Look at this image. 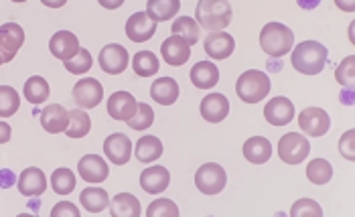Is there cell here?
Segmentation results:
<instances>
[{"instance_id":"1","label":"cell","mask_w":355,"mask_h":217,"mask_svg":"<svg viewBox=\"0 0 355 217\" xmlns=\"http://www.w3.org/2000/svg\"><path fill=\"white\" fill-rule=\"evenodd\" d=\"M291 51V63L302 76H319L325 69L329 51L319 41H302Z\"/></svg>"},{"instance_id":"2","label":"cell","mask_w":355,"mask_h":217,"mask_svg":"<svg viewBox=\"0 0 355 217\" xmlns=\"http://www.w3.org/2000/svg\"><path fill=\"white\" fill-rule=\"evenodd\" d=\"M234 17L230 0H199L195 6V19L203 28L223 31L230 27Z\"/></svg>"},{"instance_id":"3","label":"cell","mask_w":355,"mask_h":217,"mask_svg":"<svg viewBox=\"0 0 355 217\" xmlns=\"http://www.w3.org/2000/svg\"><path fill=\"white\" fill-rule=\"evenodd\" d=\"M295 45V33L282 23H268L260 31V49L270 57H284Z\"/></svg>"},{"instance_id":"4","label":"cell","mask_w":355,"mask_h":217,"mask_svg":"<svg viewBox=\"0 0 355 217\" xmlns=\"http://www.w3.org/2000/svg\"><path fill=\"white\" fill-rule=\"evenodd\" d=\"M236 94L246 104H260L270 94V80L260 69H248L236 82Z\"/></svg>"},{"instance_id":"5","label":"cell","mask_w":355,"mask_h":217,"mask_svg":"<svg viewBox=\"0 0 355 217\" xmlns=\"http://www.w3.org/2000/svg\"><path fill=\"white\" fill-rule=\"evenodd\" d=\"M311 153V142L301 132H288L278 140V157L286 164H299L306 161Z\"/></svg>"},{"instance_id":"6","label":"cell","mask_w":355,"mask_h":217,"mask_svg":"<svg viewBox=\"0 0 355 217\" xmlns=\"http://www.w3.org/2000/svg\"><path fill=\"white\" fill-rule=\"evenodd\" d=\"M227 185V173L218 163L201 164L195 173V187L203 195H219Z\"/></svg>"},{"instance_id":"7","label":"cell","mask_w":355,"mask_h":217,"mask_svg":"<svg viewBox=\"0 0 355 217\" xmlns=\"http://www.w3.org/2000/svg\"><path fill=\"white\" fill-rule=\"evenodd\" d=\"M98 63H100V67H102L104 73H108V76H120L130 65V55H128V51L122 45L110 43L98 55Z\"/></svg>"},{"instance_id":"8","label":"cell","mask_w":355,"mask_h":217,"mask_svg":"<svg viewBox=\"0 0 355 217\" xmlns=\"http://www.w3.org/2000/svg\"><path fill=\"white\" fill-rule=\"evenodd\" d=\"M71 96H73V102L78 104V108L92 110L104 100V85L96 78H85L73 85Z\"/></svg>"},{"instance_id":"9","label":"cell","mask_w":355,"mask_h":217,"mask_svg":"<svg viewBox=\"0 0 355 217\" xmlns=\"http://www.w3.org/2000/svg\"><path fill=\"white\" fill-rule=\"evenodd\" d=\"M299 128L306 136L319 138L325 136L331 128V118L323 108H304L299 114Z\"/></svg>"},{"instance_id":"10","label":"cell","mask_w":355,"mask_h":217,"mask_svg":"<svg viewBox=\"0 0 355 217\" xmlns=\"http://www.w3.org/2000/svg\"><path fill=\"white\" fill-rule=\"evenodd\" d=\"M25 43V31L17 23H4L0 27V57L4 63H10Z\"/></svg>"},{"instance_id":"11","label":"cell","mask_w":355,"mask_h":217,"mask_svg":"<svg viewBox=\"0 0 355 217\" xmlns=\"http://www.w3.org/2000/svg\"><path fill=\"white\" fill-rule=\"evenodd\" d=\"M161 55H163V61L171 67H181L189 61L191 57V45L177 37V35H171L168 39H164L163 45H161Z\"/></svg>"},{"instance_id":"12","label":"cell","mask_w":355,"mask_h":217,"mask_svg":"<svg viewBox=\"0 0 355 217\" xmlns=\"http://www.w3.org/2000/svg\"><path fill=\"white\" fill-rule=\"evenodd\" d=\"M104 153H106L110 163L122 166V164L130 163L132 142L124 132H114L104 140Z\"/></svg>"},{"instance_id":"13","label":"cell","mask_w":355,"mask_h":217,"mask_svg":"<svg viewBox=\"0 0 355 217\" xmlns=\"http://www.w3.org/2000/svg\"><path fill=\"white\" fill-rule=\"evenodd\" d=\"M203 49L205 53L209 55L211 59L216 61H223L227 59L230 55L234 53L236 49V41L230 33H223V31H211L205 41H203Z\"/></svg>"},{"instance_id":"14","label":"cell","mask_w":355,"mask_h":217,"mask_svg":"<svg viewBox=\"0 0 355 217\" xmlns=\"http://www.w3.org/2000/svg\"><path fill=\"white\" fill-rule=\"evenodd\" d=\"M157 21H153L148 17V12H135L128 21H126V37L132 43H144L148 39H153V35L157 33Z\"/></svg>"},{"instance_id":"15","label":"cell","mask_w":355,"mask_h":217,"mask_svg":"<svg viewBox=\"0 0 355 217\" xmlns=\"http://www.w3.org/2000/svg\"><path fill=\"white\" fill-rule=\"evenodd\" d=\"M264 118L272 126H286L295 118V104L284 96H276L264 106Z\"/></svg>"},{"instance_id":"16","label":"cell","mask_w":355,"mask_h":217,"mask_svg":"<svg viewBox=\"0 0 355 217\" xmlns=\"http://www.w3.org/2000/svg\"><path fill=\"white\" fill-rule=\"evenodd\" d=\"M137 98L130 92H114L108 98V114L114 120L126 122L137 114Z\"/></svg>"},{"instance_id":"17","label":"cell","mask_w":355,"mask_h":217,"mask_svg":"<svg viewBox=\"0 0 355 217\" xmlns=\"http://www.w3.org/2000/svg\"><path fill=\"white\" fill-rule=\"evenodd\" d=\"M171 185V173L163 164H153L142 171L140 175V187L148 195H161Z\"/></svg>"},{"instance_id":"18","label":"cell","mask_w":355,"mask_h":217,"mask_svg":"<svg viewBox=\"0 0 355 217\" xmlns=\"http://www.w3.org/2000/svg\"><path fill=\"white\" fill-rule=\"evenodd\" d=\"M78 173L87 183H104L110 175L108 163L98 155H85L78 163Z\"/></svg>"},{"instance_id":"19","label":"cell","mask_w":355,"mask_h":217,"mask_svg":"<svg viewBox=\"0 0 355 217\" xmlns=\"http://www.w3.org/2000/svg\"><path fill=\"white\" fill-rule=\"evenodd\" d=\"M199 112H201L203 120H207L209 124H219L230 114V102L223 94H207L201 100Z\"/></svg>"},{"instance_id":"20","label":"cell","mask_w":355,"mask_h":217,"mask_svg":"<svg viewBox=\"0 0 355 217\" xmlns=\"http://www.w3.org/2000/svg\"><path fill=\"white\" fill-rule=\"evenodd\" d=\"M49 51L55 59L67 61L80 51V41L71 31H57L49 41Z\"/></svg>"},{"instance_id":"21","label":"cell","mask_w":355,"mask_h":217,"mask_svg":"<svg viewBox=\"0 0 355 217\" xmlns=\"http://www.w3.org/2000/svg\"><path fill=\"white\" fill-rule=\"evenodd\" d=\"M17 187L21 191V195H25V197H39L47 189V177L41 168L28 166L21 173Z\"/></svg>"},{"instance_id":"22","label":"cell","mask_w":355,"mask_h":217,"mask_svg":"<svg viewBox=\"0 0 355 217\" xmlns=\"http://www.w3.org/2000/svg\"><path fill=\"white\" fill-rule=\"evenodd\" d=\"M67 124H69V110H65L61 104H49L41 112V126L49 134L65 132Z\"/></svg>"},{"instance_id":"23","label":"cell","mask_w":355,"mask_h":217,"mask_svg":"<svg viewBox=\"0 0 355 217\" xmlns=\"http://www.w3.org/2000/svg\"><path fill=\"white\" fill-rule=\"evenodd\" d=\"M242 153H244L248 163L264 164L268 163L270 157H272V144L264 136H252V138H248L246 142H244Z\"/></svg>"},{"instance_id":"24","label":"cell","mask_w":355,"mask_h":217,"mask_svg":"<svg viewBox=\"0 0 355 217\" xmlns=\"http://www.w3.org/2000/svg\"><path fill=\"white\" fill-rule=\"evenodd\" d=\"M189 78H191V83L197 89H211L219 82L218 65L211 61H199L193 65Z\"/></svg>"},{"instance_id":"25","label":"cell","mask_w":355,"mask_h":217,"mask_svg":"<svg viewBox=\"0 0 355 217\" xmlns=\"http://www.w3.org/2000/svg\"><path fill=\"white\" fill-rule=\"evenodd\" d=\"M150 98L161 106H173L179 100V83L173 78H159L150 85Z\"/></svg>"},{"instance_id":"26","label":"cell","mask_w":355,"mask_h":217,"mask_svg":"<svg viewBox=\"0 0 355 217\" xmlns=\"http://www.w3.org/2000/svg\"><path fill=\"white\" fill-rule=\"evenodd\" d=\"M163 142L153 134L140 136L138 142L135 144V157L140 163H155L163 157Z\"/></svg>"},{"instance_id":"27","label":"cell","mask_w":355,"mask_h":217,"mask_svg":"<svg viewBox=\"0 0 355 217\" xmlns=\"http://www.w3.org/2000/svg\"><path fill=\"white\" fill-rule=\"evenodd\" d=\"M110 216L112 217H140L142 207L140 201L132 193H120L110 201Z\"/></svg>"},{"instance_id":"28","label":"cell","mask_w":355,"mask_h":217,"mask_svg":"<svg viewBox=\"0 0 355 217\" xmlns=\"http://www.w3.org/2000/svg\"><path fill=\"white\" fill-rule=\"evenodd\" d=\"M179 8H181V0H148L146 2V12L157 23L175 19L179 15Z\"/></svg>"},{"instance_id":"29","label":"cell","mask_w":355,"mask_h":217,"mask_svg":"<svg viewBox=\"0 0 355 217\" xmlns=\"http://www.w3.org/2000/svg\"><path fill=\"white\" fill-rule=\"evenodd\" d=\"M82 207L89 214H102L110 205V195L100 187H87L80 195Z\"/></svg>"},{"instance_id":"30","label":"cell","mask_w":355,"mask_h":217,"mask_svg":"<svg viewBox=\"0 0 355 217\" xmlns=\"http://www.w3.org/2000/svg\"><path fill=\"white\" fill-rule=\"evenodd\" d=\"M51 96V87H49V82L41 76H33L25 82V98L33 106H39L43 102H47Z\"/></svg>"},{"instance_id":"31","label":"cell","mask_w":355,"mask_h":217,"mask_svg":"<svg viewBox=\"0 0 355 217\" xmlns=\"http://www.w3.org/2000/svg\"><path fill=\"white\" fill-rule=\"evenodd\" d=\"M159 67H161L159 57L153 51H138L132 57V69L138 78H153L159 73Z\"/></svg>"},{"instance_id":"32","label":"cell","mask_w":355,"mask_h":217,"mask_svg":"<svg viewBox=\"0 0 355 217\" xmlns=\"http://www.w3.org/2000/svg\"><path fill=\"white\" fill-rule=\"evenodd\" d=\"M89 130H92L89 116L82 108L71 110L69 112V124L65 128V134L69 136V138H83V136H87Z\"/></svg>"},{"instance_id":"33","label":"cell","mask_w":355,"mask_h":217,"mask_svg":"<svg viewBox=\"0 0 355 217\" xmlns=\"http://www.w3.org/2000/svg\"><path fill=\"white\" fill-rule=\"evenodd\" d=\"M306 179L313 185H327L333 179V166L325 159H315L306 166Z\"/></svg>"},{"instance_id":"34","label":"cell","mask_w":355,"mask_h":217,"mask_svg":"<svg viewBox=\"0 0 355 217\" xmlns=\"http://www.w3.org/2000/svg\"><path fill=\"white\" fill-rule=\"evenodd\" d=\"M21 108V96L10 85H0V118H10Z\"/></svg>"},{"instance_id":"35","label":"cell","mask_w":355,"mask_h":217,"mask_svg":"<svg viewBox=\"0 0 355 217\" xmlns=\"http://www.w3.org/2000/svg\"><path fill=\"white\" fill-rule=\"evenodd\" d=\"M171 33L177 35V37H181V39H185L189 45H195L199 41V33L201 31H199V25L195 23V19H191V17H179L173 23Z\"/></svg>"},{"instance_id":"36","label":"cell","mask_w":355,"mask_h":217,"mask_svg":"<svg viewBox=\"0 0 355 217\" xmlns=\"http://www.w3.org/2000/svg\"><path fill=\"white\" fill-rule=\"evenodd\" d=\"M76 183H78L76 175L67 166L57 168L53 175H51V187H53L57 195H69L71 191L76 189Z\"/></svg>"},{"instance_id":"37","label":"cell","mask_w":355,"mask_h":217,"mask_svg":"<svg viewBox=\"0 0 355 217\" xmlns=\"http://www.w3.org/2000/svg\"><path fill=\"white\" fill-rule=\"evenodd\" d=\"M63 65H65V69H67L71 76H83V73H87V71L92 69L94 57H92V53H89L87 49L80 47V51L76 53V57L63 61Z\"/></svg>"},{"instance_id":"38","label":"cell","mask_w":355,"mask_h":217,"mask_svg":"<svg viewBox=\"0 0 355 217\" xmlns=\"http://www.w3.org/2000/svg\"><path fill=\"white\" fill-rule=\"evenodd\" d=\"M153 122H155V112H153V108H150L148 104H144V102H138L137 114H135L130 120H126V124H128L132 130H138V132L148 130V128L153 126Z\"/></svg>"},{"instance_id":"39","label":"cell","mask_w":355,"mask_h":217,"mask_svg":"<svg viewBox=\"0 0 355 217\" xmlns=\"http://www.w3.org/2000/svg\"><path fill=\"white\" fill-rule=\"evenodd\" d=\"M181 211L171 199H157L148 205L146 217H179Z\"/></svg>"},{"instance_id":"40","label":"cell","mask_w":355,"mask_h":217,"mask_svg":"<svg viewBox=\"0 0 355 217\" xmlns=\"http://www.w3.org/2000/svg\"><path fill=\"white\" fill-rule=\"evenodd\" d=\"M293 217H323V209L317 201L313 199H299L297 203H293L291 209Z\"/></svg>"},{"instance_id":"41","label":"cell","mask_w":355,"mask_h":217,"mask_svg":"<svg viewBox=\"0 0 355 217\" xmlns=\"http://www.w3.org/2000/svg\"><path fill=\"white\" fill-rule=\"evenodd\" d=\"M354 63L355 57L354 55H349V57H345V59L337 65V69H335V80L341 83V85H347V87L354 85Z\"/></svg>"},{"instance_id":"42","label":"cell","mask_w":355,"mask_h":217,"mask_svg":"<svg viewBox=\"0 0 355 217\" xmlns=\"http://www.w3.org/2000/svg\"><path fill=\"white\" fill-rule=\"evenodd\" d=\"M354 138H355V130H347L345 134L339 138V153H341V157H345L347 161H354L355 159Z\"/></svg>"},{"instance_id":"43","label":"cell","mask_w":355,"mask_h":217,"mask_svg":"<svg viewBox=\"0 0 355 217\" xmlns=\"http://www.w3.org/2000/svg\"><path fill=\"white\" fill-rule=\"evenodd\" d=\"M51 217H80L82 214L78 211V207L73 205V203H69V201H61V203H57L53 209H51Z\"/></svg>"},{"instance_id":"44","label":"cell","mask_w":355,"mask_h":217,"mask_svg":"<svg viewBox=\"0 0 355 217\" xmlns=\"http://www.w3.org/2000/svg\"><path fill=\"white\" fill-rule=\"evenodd\" d=\"M335 6L343 12H354L355 10V0H335Z\"/></svg>"},{"instance_id":"45","label":"cell","mask_w":355,"mask_h":217,"mask_svg":"<svg viewBox=\"0 0 355 217\" xmlns=\"http://www.w3.org/2000/svg\"><path fill=\"white\" fill-rule=\"evenodd\" d=\"M98 2H100V6L106 8V10H116V8H120L126 0H98Z\"/></svg>"},{"instance_id":"46","label":"cell","mask_w":355,"mask_h":217,"mask_svg":"<svg viewBox=\"0 0 355 217\" xmlns=\"http://www.w3.org/2000/svg\"><path fill=\"white\" fill-rule=\"evenodd\" d=\"M10 136H12V130H10V126H8L6 122H0V144L8 142V140H10Z\"/></svg>"},{"instance_id":"47","label":"cell","mask_w":355,"mask_h":217,"mask_svg":"<svg viewBox=\"0 0 355 217\" xmlns=\"http://www.w3.org/2000/svg\"><path fill=\"white\" fill-rule=\"evenodd\" d=\"M45 6H49V8H61V6H65L67 4V0H41Z\"/></svg>"},{"instance_id":"48","label":"cell","mask_w":355,"mask_h":217,"mask_svg":"<svg viewBox=\"0 0 355 217\" xmlns=\"http://www.w3.org/2000/svg\"><path fill=\"white\" fill-rule=\"evenodd\" d=\"M12 2H27V0H12Z\"/></svg>"}]
</instances>
